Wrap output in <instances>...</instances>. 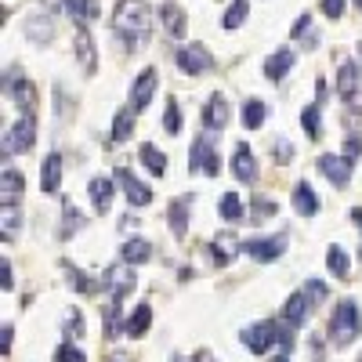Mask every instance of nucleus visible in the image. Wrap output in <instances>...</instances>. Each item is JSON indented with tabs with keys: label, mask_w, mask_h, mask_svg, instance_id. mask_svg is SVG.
Returning <instances> with one entry per match:
<instances>
[{
	"label": "nucleus",
	"mask_w": 362,
	"mask_h": 362,
	"mask_svg": "<svg viewBox=\"0 0 362 362\" xmlns=\"http://www.w3.org/2000/svg\"><path fill=\"white\" fill-rule=\"evenodd\" d=\"M138 160L148 167V174H156V177H163V174H167V156L160 153L156 145H141V148H138Z\"/></svg>",
	"instance_id": "bb28decb"
},
{
	"label": "nucleus",
	"mask_w": 362,
	"mask_h": 362,
	"mask_svg": "<svg viewBox=\"0 0 362 362\" xmlns=\"http://www.w3.org/2000/svg\"><path fill=\"white\" fill-rule=\"evenodd\" d=\"M243 250V243L232 235V232H221L214 243H210V257H214V264H232V257Z\"/></svg>",
	"instance_id": "6ab92c4d"
},
{
	"label": "nucleus",
	"mask_w": 362,
	"mask_h": 362,
	"mask_svg": "<svg viewBox=\"0 0 362 362\" xmlns=\"http://www.w3.org/2000/svg\"><path fill=\"white\" fill-rule=\"evenodd\" d=\"M358 362H362V355H358Z\"/></svg>",
	"instance_id": "5fc2aeb1"
},
{
	"label": "nucleus",
	"mask_w": 362,
	"mask_h": 362,
	"mask_svg": "<svg viewBox=\"0 0 362 362\" xmlns=\"http://www.w3.org/2000/svg\"><path fill=\"white\" fill-rule=\"evenodd\" d=\"M286 250V235H272V239H247L243 254H250L254 261H276Z\"/></svg>",
	"instance_id": "9b49d317"
},
{
	"label": "nucleus",
	"mask_w": 362,
	"mask_h": 362,
	"mask_svg": "<svg viewBox=\"0 0 362 362\" xmlns=\"http://www.w3.org/2000/svg\"><path fill=\"white\" fill-rule=\"evenodd\" d=\"M358 334H362L358 305H355V300H341V305L334 308V315H329V341H334L337 348H344V344H351Z\"/></svg>",
	"instance_id": "f03ea898"
},
{
	"label": "nucleus",
	"mask_w": 362,
	"mask_h": 362,
	"mask_svg": "<svg viewBox=\"0 0 362 362\" xmlns=\"http://www.w3.org/2000/svg\"><path fill=\"white\" fill-rule=\"evenodd\" d=\"M163 124H167L170 134L181 131V112H177V102H174V98H167V119H163Z\"/></svg>",
	"instance_id": "a19ab883"
},
{
	"label": "nucleus",
	"mask_w": 362,
	"mask_h": 362,
	"mask_svg": "<svg viewBox=\"0 0 362 362\" xmlns=\"http://www.w3.org/2000/svg\"><path fill=\"white\" fill-rule=\"evenodd\" d=\"M290 69H293V51H290V47L272 51V58L264 62V76H268V80H283Z\"/></svg>",
	"instance_id": "5701e85b"
},
{
	"label": "nucleus",
	"mask_w": 362,
	"mask_h": 362,
	"mask_svg": "<svg viewBox=\"0 0 362 362\" xmlns=\"http://www.w3.org/2000/svg\"><path fill=\"white\" fill-rule=\"evenodd\" d=\"M232 174L243 181V185H250V181H257V160L250 153V145H235V156H232Z\"/></svg>",
	"instance_id": "2eb2a0df"
},
{
	"label": "nucleus",
	"mask_w": 362,
	"mask_h": 362,
	"mask_svg": "<svg viewBox=\"0 0 362 362\" xmlns=\"http://www.w3.org/2000/svg\"><path fill=\"white\" fill-rule=\"evenodd\" d=\"M109 362H127V358H124V355H112V358H109Z\"/></svg>",
	"instance_id": "8fccbe9b"
},
{
	"label": "nucleus",
	"mask_w": 362,
	"mask_h": 362,
	"mask_svg": "<svg viewBox=\"0 0 362 362\" xmlns=\"http://www.w3.org/2000/svg\"><path fill=\"white\" fill-rule=\"evenodd\" d=\"M272 362H290V358H286V355H279V358H272Z\"/></svg>",
	"instance_id": "3c124183"
},
{
	"label": "nucleus",
	"mask_w": 362,
	"mask_h": 362,
	"mask_svg": "<svg viewBox=\"0 0 362 362\" xmlns=\"http://www.w3.org/2000/svg\"><path fill=\"white\" fill-rule=\"evenodd\" d=\"M62 239H73V232H80L83 228V214L73 206V203H62Z\"/></svg>",
	"instance_id": "f704fd0d"
},
{
	"label": "nucleus",
	"mask_w": 362,
	"mask_h": 362,
	"mask_svg": "<svg viewBox=\"0 0 362 362\" xmlns=\"http://www.w3.org/2000/svg\"><path fill=\"white\" fill-rule=\"evenodd\" d=\"M170 228H174V235H185V228H189V199L170 203Z\"/></svg>",
	"instance_id": "2f4dec72"
},
{
	"label": "nucleus",
	"mask_w": 362,
	"mask_h": 362,
	"mask_svg": "<svg viewBox=\"0 0 362 362\" xmlns=\"http://www.w3.org/2000/svg\"><path fill=\"white\" fill-rule=\"evenodd\" d=\"M355 4H358V11H362V0H355Z\"/></svg>",
	"instance_id": "603ef678"
},
{
	"label": "nucleus",
	"mask_w": 362,
	"mask_h": 362,
	"mask_svg": "<svg viewBox=\"0 0 362 362\" xmlns=\"http://www.w3.org/2000/svg\"><path fill=\"white\" fill-rule=\"evenodd\" d=\"M358 153H362V141H358V138H348V141H344V156H348V160H358Z\"/></svg>",
	"instance_id": "a18cd8bd"
},
{
	"label": "nucleus",
	"mask_w": 362,
	"mask_h": 362,
	"mask_svg": "<svg viewBox=\"0 0 362 362\" xmlns=\"http://www.w3.org/2000/svg\"><path fill=\"white\" fill-rule=\"evenodd\" d=\"M218 210H221V218H225V221H239V218H243V203H239L235 192H225L221 203H218Z\"/></svg>",
	"instance_id": "e433bc0d"
},
{
	"label": "nucleus",
	"mask_w": 362,
	"mask_h": 362,
	"mask_svg": "<svg viewBox=\"0 0 362 362\" xmlns=\"http://www.w3.org/2000/svg\"><path fill=\"white\" fill-rule=\"evenodd\" d=\"M15 279H11V261H4V290H11Z\"/></svg>",
	"instance_id": "09e8293b"
},
{
	"label": "nucleus",
	"mask_w": 362,
	"mask_h": 362,
	"mask_svg": "<svg viewBox=\"0 0 362 362\" xmlns=\"http://www.w3.org/2000/svg\"><path fill=\"white\" fill-rule=\"evenodd\" d=\"M337 95L344 102H355V95H358V62H351V58H344L337 66Z\"/></svg>",
	"instance_id": "4468645a"
},
{
	"label": "nucleus",
	"mask_w": 362,
	"mask_h": 362,
	"mask_svg": "<svg viewBox=\"0 0 362 362\" xmlns=\"http://www.w3.org/2000/svg\"><path fill=\"white\" fill-rule=\"evenodd\" d=\"M247 15H250V0H232L228 11L221 15V29H225V33H232V29L243 25V18H247Z\"/></svg>",
	"instance_id": "cd10ccee"
},
{
	"label": "nucleus",
	"mask_w": 362,
	"mask_h": 362,
	"mask_svg": "<svg viewBox=\"0 0 362 362\" xmlns=\"http://www.w3.org/2000/svg\"><path fill=\"white\" fill-rule=\"evenodd\" d=\"M119 257H124L127 264H145L148 257H153V247H148V239H127V243L119 247Z\"/></svg>",
	"instance_id": "393cba45"
},
{
	"label": "nucleus",
	"mask_w": 362,
	"mask_h": 362,
	"mask_svg": "<svg viewBox=\"0 0 362 362\" xmlns=\"http://www.w3.org/2000/svg\"><path fill=\"white\" fill-rule=\"evenodd\" d=\"M87 192H90V203H95V210L98 214H105V210L112 206V177H90V185H87Z\"/></svg>",
	"instance_id": "4be33fe9"
},
{
	"label": "nucleus",
	"mask_w": 362,
	"mask_h": 362,
	"mask_svg": "<svg viewBox=\"0 0 362 362\" xmlns=\"http://www.w3.org/2000/svg\"><path fill=\"white\" fill-rule=\"evenodd\" d=\"M293 210L300 218H312L319 210V196H315V189L308 185V181H297L293 185Z\"/></svg>",
	"instance_id": "aec40b11"
},
{
	"label": "nucleus",
	"mask_w": 362,
	"mask_h": 362,
	"mask_svg": "<svg viewBox=\"0 0 362 362\" xmlns=\"http://www.w3.org/2000/svg\"><path fill=\"white\" fill-rule=\"evenodd\" d=\"M276 341H279V326H276V322H254V326L243 329V344H247L254 355H264Z\"/></svg>",
	"instance_id": "0eeeda50"
},
{
	"label": "nucleus",
	"mask_w": 362,
	"mask_h": 362,
	"mask_svg": "<svg viewBox=\"0 0 362 362\" xmlns=\"http://www.w3.org/2000/svg\"><path fill=\"white\" fill-rule=\"evenodd\" d=\"M83 334V315L80 312H69V319H66V337H80Z\"/></svg>",
	"instance_id": "c03bdc74"
},
{
	"label": "nucleus",
	"mask_w": 362,
	"mask_h": 362,
	"mask_svg": "<svg viewBox=\"0 0 362 362\" xmlns=\"http://www.w3.org/2000/svg\"><path fill=\"white\" fill-rule=\"evenodd\" d=\"M177 66H181V73H189V76H203V73H210L214 69V54L206 51V44H185L177 51Z\"/></svg>",
	"instance_id": "423d86ee"
},
{
	"label": "nucleus",
	"mask_w": 362,
	"mask_h": 362,
	"mask_svg": "<svg viewBox=\"0 0 362 362\" xmlns=\"http://www.w3.org/2000/svg\"><path fill=\"white\" fill-rule=\"evenodd\" d=\"M102 283H105V290H109V300H124L127 293H134V283H138L134 264H127V261L109 264L105 276H102Z\"/></svg>",
	"instance_id": "20e7f679"
},
{
	"label": "nucleus",
	"mask_w": 362,
	"mask_h": 362,
	"mask_svg": "<svg viewBox=\"0 0 362 362\" xmlns=\"http://www.w3.org/2000/svg\"><path fill=\"white\" fill-rule=\"evenodd\" d=\"M276 203H272V199H257L254 203V210H250V221H264V218H272V214H276Z\"/></svg>",
	"instance_id": "58836bf2"
},
{
	"label": "nucleus",
	"mask_w": 362,
	"mask_h": 362,
	"mask_svg": "<svg viewBox=\"0 0 362 362\" xmlns=\"http://www.w3.org/2000/svg\"><path fill=\"white\" fill-rule=\"evenodd\" d=\"M116 181H119V189H124V196H127L131 206H148V203H153V189H148L145 181H138L127 167L116 170Z\"/></svg>",
	"instance_id": "1a4fd4ad"
},
{
	"label": "nucleus",
	"mask_w": 362,
	"mask_h": 362,
	"mask_svg": "<svg viewBox=\"0 0 362 362\" xmlns=\"http://www.w3.org/2000/svg\"><path fill=\"white\" fill-rule=\"evenodd\" d=\"M66 8H69V15L76 18V22H95L98 15H102V4L98 0H66Z\"/></svg>",
	"instance_id": "a878e982"
},
{
	"label": "nucleus",
	"mask_w": 362,
	"mask_h": 362,
	"mask_svg": "<svg viewBox=\"0 0 362 362\" xmlns=\"http://www.w3.org/2000/svg\"><path fill=\"white\" fill-rule=\"evenodd\" d=\"M33 141H37V116L33 112H22L18 116V124L8 131V138H4V156H11V153H29L33 148Z\"/></svg>",
	"instance_id": "7ed1b4c3"
},
{
	"label": "nucleus",
	"mask_w": 362,
	"mask_h": 362,
	"mask_svg": "<svg viewBox=\"0 0 362 362\" xmlns=\"http://www.w3.org/2000/svg\"><path fill=\"white\" fill-rule=\"evenodd\" d=\"M131 131H134V109L127 105V109H119L112 116V141H127Z\"/></svg>",
	"instance_id": "c85d7f7f"
},
{
	"label": "nucleus",
	"mask_w": 362,
	"mask_h": 362,
	"mask_svg": "<svg viewBox=\"0 0 362 362\" xmlns=\"http://www.w3.org/2000/svg\"><path fill=\"white\" fill-rule=\"evenodd\" d=\"M189 170L192 174L196 170H206V177H218L221 174V160H218V148H214V141H210V134L196 138L192 153H189Z\"/></svg>",
	"instance_id": "39448f33"
},
{
	"label": "nucleus",
	"mask_w": 362,
	"mask_h": 362,
	"mask_svg": "<svg viewBox=\"0 0 362 362\" xmlns=\"http://www.w3.org/2000/svg\"><path fill=\"white\" fill-rule=\"evenodd\" d=\"M25 33H29V40H33V44H44V40H51V18H44V15L29 18V22H25Z\"/></svg>",
	"instance_id": "c9c22d12"
},
{
	"label": "nucleus",
	"mask_w": 362,
	"mask_h": 362,
	"mask_svg": "<svg viewBox=\"0 0 362 362\" xmlns=\"http://www.w3.org/2000/svg\"><path fill=\"white\" fill-rule=\"evenodd\" d=\"M351 163H355V160H348L344 153H341V156H334V153H329V156H319V170L326 174L329 185H337V189H348V181H351Z\"/></svg>",
	"instance_id": "6e6552de"
},
{
	"label": "nucleus",
	"mask_w": 362,
	"mask_h": 362,
	"mask_svg": "<svg viewBox=\"0 0 362 362\" xmlns=\"http://www.w3.org/2000/svg\"><path fill=\"white\" fill-rule=\"evenodd\" d=\"M22 189L25 181L15 167H4V177H0V206H18L22 203Z\"/></svg>",
	"instance_id": "ddd939ff"
},
{
	"label": "nucleus",
	"mask_w": 362,
	"mask_h": 362,
	"mask_svg": "<svg viewBox=\"0 0 362 362\" xmlns=\"http://www.w3.org/2000/svg\"><path fill=\"white\" fill-rule=\"evenodd\" d=\"M0 214H4V221H0V232H4V243H11V239H18L22 214H18V206H0Z\"/></svg>",
	"instance_id": "c756f323"
},
{
	"label": "nucleus",
	"mask_w": 362,
	"mask_h": 362,
	"mask_svg": "<svg viewBox=\"0 0 362 362\" xmlns=\"http://www.w3.org/2000/svg\"><path fill=\"white\" fill-rule=\"evenodd\" d=\"M11 341H15V326L4 322V355H11Z\"/></svg>",
	"instance_id": "de8ad7c7"
},
{
	"label": "nucleus",
	"mask_w": 362,
	"mask_h": 362,
	"mask_svg": "<svg viewBox=\"0 0 362 362\" xmlns=\"http://www.w3.org/2000/svg\"><path fill=\"white\" fill-rule=\"evenodd\" d=\"M112 29H116V33H124V37H134L141 44L145 33H148V8H145V0H119L116 15H112Z\"/></svg>",
	"instance_id": "f257e3e1"
},
{
	"label": "nucleus",
	"mask_w": 362,
	"mask_h": 362,
	"mask_svg": "<svg viewBox=\"0 0 362 362\" xmlns=\"http://www.w3.org/2000/svg\"><path fill=\"white\" fill-rule=\"evenodd\" d=\"M315 305H312V297L305 293V290H300V293H293L290 300H286V305H283V322L286 326H305V319H308V312H312Z\"/></svg>",
	"instance_id": "f8f14e48"
},
{
	"label": "nucleus",
	"mask_w": 362,
	"mask_h": 362,
	"mask_svg": "<svg viewBox=\"0 0 362 362\" xmlns=\"http://www.w3.org/2000/svg\"><path fill=\"white\" fill-rule=\"evenodd\" d=\"M326 268L334 272L337 279H348V254H344V247H329L326 250Z\"/></svg>",
	"instance_id": "473e14b6"
},
{
	"label": "nucleus",
	"mask_w": 362,
	"mask_h": 362,
	"mask_svg": "<svg viewBox=\"0 0 362 362\" xmlns=\"http://www.w3.org/2000/svg\"><path fill=\"white\" fill-rule=\"evenodd\" d=\"M203 124H206L210 131H225V124H228V102H225V95H214V98L206 102Z\"/></svg>",
	"instance_id": "412c9836"
},
{
	"label": "nucleus",
	"mask_w": 362,
	"mask_h": 362,
	"mask_svg": "<svg viewBox=\"0 0 362 362\" xmlns=\"http://www.w3.org/2000/svg\"><path fill=\"white\" fill-rule=\"evenodd\" d=\"M153 90H156V69H145V73L134 80V87H131V109L141 112L148 102H153Z\"/></svg>",
	"instance_id": "dca6fc26"
},
{
	"label": "nucleus",
	"mask_w": 362,
	"mask_h": 362,
	"mask_svg": "<svg viewBox=\"0 0 362 362\" xmlns=\"http://www.w3.org/2000/svg\"><path fill=\"white\" fill-rule=\"evenodd\" d=\"M148 326H153V308L138 305V308L127 315V322H124V334H127V337H145Z\"/></svg>",
	"instance_id": "b1692460"
},
{
	"label": "nucleus",
	"mask_w": 362,
	"mask_h": 362,
	"mask_svg": "<svg viewBox=\"0 0 362 362\" xmlns=\"http://www.w3.org/2000/svg\"><path fill=\"white\" fill-rule=\"evenodd\" d=\"M305 293L312 297V305H319V300H326V283H319V279H308V283H305Z\"/></svg>",
	"instance_id": "37998d69"
},
{
	"label": "nucleus",
	"mask_w": 362,
	"mask_h": 362,
	"mask_svg": "<svg viewBox=\"0 0 362 362\" xmlns=\"http://www.w3.org/2000/svg\"><path fill=\"white\" fill-rule=\"evenodd\" d=\"M40 189H44L47 196H54L58 189H62V156H58V153H51V156L40 163Z\"/></svg>",
	"instance_id": "f3484780"
},
{
	"label": "nucleus",
	"mask_w": 362,
	"mask_h": 362,
	"mask_svg": "<svg viewBox=\"0 0 362 362\" xmlns=\"http://www.w3.org/2000/svg\"><path fill=\"white\" fill-rule=\"evenodd\" d=\"M344 8H348V0H322V15L326 18H341Z\"/></svg>",
	"instance_id": "79ce46f5"
},
{
	"label": "nucleus",
	"mask_w": 362,
	"mask_h": 362,
	"mask_svg": "<svg viewBox=\"0 0 362 362\" xmlns=\"http://www.w3.org/2000/svg\"><path fill=\"white\" fill-rule=\"evenodd\" d=\"M300 127H305V134L315 141L322 134V119H319V102H312L305 112H300Z\"/></svg>",
	"instance_id": "72a5a7b5"
},
{
	"label": "nucleus",
	"mask_w": 362,
	"mask_h": 362,
	"mask_svg": "<svg viewBox=\"0 0 362 362\" xmlns=\"http://www.w3.org/2000/svg\"><path fill=\"white\" fill-rule=\"evenodd\" d=\"M66 268H69V283H73L80 293H95V290H98V283H90L80 268H73V264H66Z\"/></svg>",
	"instance_id": "4c0bfd02"
},
{
	"label": "nucleus",
	"mask_w": 362,
	"mask_h": 362,
	"mask_svg": "<svg viewBox=\"0 0 362 362\" xmlns=\"http://www.w3.org/2000/svg\"><path fill=\"white\" fill-rule=\"evenodd\" d=\"M160 22H163L167 37H185V11H181V4H174V0H163Z\"/></svg>",
	"instance_id": "a211bd4d"
},
{
	"label": "nucleus",
	"mask_w": 362,
	"mask_h": 362,
	"mask_svg": "<svg viewBox=\"0 0 362 362\" xmlns=\"http://www.w3.org/2000/svg\"><path fill=\"white\" fill-rule=\"evenodd\" d=\"M290 156H293L290 153V141H276V160L279 163H290Z\"/></svg>",
	"instance_id": "49530a36"
},
{
	"label": "nucleus",
	"mask_w": 362,
	"mask_h": 362,
	"mask_svg": "<svg viewBox=\"0 0 362 362\" xmlns=\"http://www.w3.org/2000/svg\"><path fill=\"white\" fill-rule=\"evenodd\" d=\"M264 124V102L261 98H247L243 102V127L247 131H257Z\"/></svg>",
	"instance_id": "7c9ffc66"
},
{
	"label": "nucleus",
	"mask_w": 362,
	"mask_h": 362,
	"mask_svg": "<svg viewBox=\"0 0 362 362\" xmlns=\"http://www.w3.org/2000/svg\"><path fill=\"white\" fill-rule=\"evenodd\" d=\"M54 362H87V355L80 348H73V344H62L54 351Z\"/></svg>",
	"instance_id": "ea45409f"
},
{
	"label": "nucleus",
	"mask_w": 362,
	"mask_h": 362,
	"mask_svg": "<svg viewBox=\"0 0 362 362\" xmlns=\"http://www.w3.org/2000/svg\"><path fill=\"white\" fill-rule=\"evenodd\" d=\"M358 51H362V40H358Z\"/></svg>",
	"instance_id": "864d4df0"
},
{
	"label": "nucleus",
	"mask_w": 362,
	"mask_h": 362,
	"mask_svg": "<svg viewBox=\"0 0 362 362\" xmlns=\"http://www.w3.org/2000/svg\"><path fill=\"white\" fill-rule=\"evenodd\" d=\"M73 51H76V58H80V66H83V73H95V66H98V51H95V40H90V29H87L83 22H76V37H73Z\"/></svg>",
	"instance_id": "9d476101"
}]
</instances>
